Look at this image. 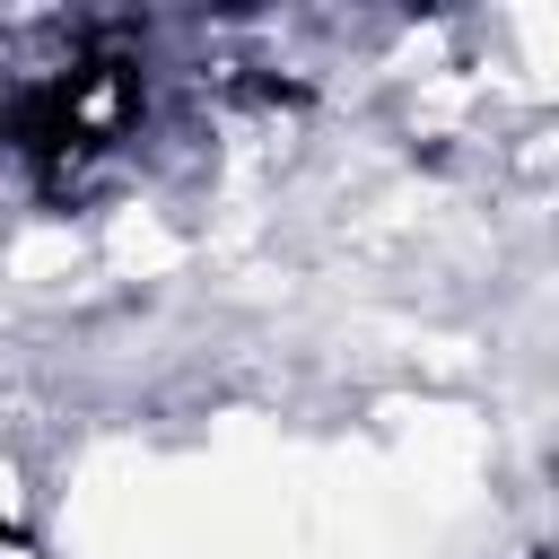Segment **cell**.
<instances>
[{
    "mask_svg": "<svg viewBox=\"0 0 559 559\" xmlns=\"http://www.w3.org/2000/svg\"><path fill=\"white\" fill-rule=\"evenodd\" d=\"M140 122H148V70H140V52L114 44V35H87V44H70L61 61H35L9 87L0 148L26 175L35 201L79 210V201H96L131 166Z\"/></svg>",
    "mask_w": 559,
    "mask_h": 559,
    "instance_id": "1",
    "label": "cell"
}]
</instances>
